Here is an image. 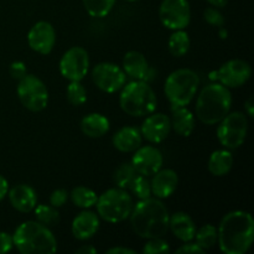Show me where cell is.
I'll use <instances>...</instances> for the list:
<instances>
[{"label": "cell", "mask_w": 254, "mask_h": 254, "mask_svg": "<svg viewBox=\"0 0 254 254\" xmlns=\"http://www.w3.org/2000/svg\"><path fill=\"white\" fill-rule=\"evenodd\" d=\"M232 166L233 155L228 149L213 151L208 159V171L217 178L227 175L232 170Z\"/></svg>", "instance_id": "obj_25"}, {"label": "cell", "mask_w": 254, "mask_h": 254, "mask_svg": "<svg viewBox=\"0 0 254 254\" xmlns=\"http://www.w3.org/2000/svg\"><path fill=\"white\" fill-rule=\"evenodd\" d=\"M130 164L139 175L150 178L163 168L164 158L161 151L155 146L141 145L134 151Z\"/></svg>", "instance_id": "obj_14"}, {"label": "cell", "mask_w": 254, "mask_h": 254, "mask_svg": "<svg viewBox=\"0 0 254 254\" xmlns=\"http://www.w3.org/2000/svg\"><path fill=\"white\" fill-rule=\"evenodd\" d=\"M107 254H136V252L134 250H130V248H127V247H113V248H109L107 251Z\"/></svg>", "instance_id": "obj_41"}, {"label": "cell", "mask_w": 254, "mask_h": 254, "mask_svg": "<svg viewBox=\"0 0 254 254\" xmlns=\"http://www.w3.org/2000/svg\"><path fill=\"white\" fill-rule=\"evenodd\" d=\"M119 104L123 112L131 117H146L154 113L158 98L154 89L144 81H131L122 88Z\"/></svg>", "instance_id": "obj_5"}, {"label": "cell", "mask_w": 254, "mask_h": 254, "mask_svg": "<svg viewBox=\"0 0 254 254\" xmlns=\"http://www.w3.org/2000/svg\"><path fill=\"white\" fill-rule=\"evenodd\" d=\"M149 66L148 60L141 52L129 51L123 59V71L134 81H145Z\"/></svg>", "instance_id": "obj_22"}, {"label": "cell", "mask_w": 254, "mask_h": 254, "mask_svg": "<svg viewBox=\"0 0 254 254\" xmlns=\"http://www.w3.org/2000/svg\"><path fill=\"white\" fill-rule=\"evenodd\" d=\"M14 247L12 236L7 232H0V254L10 252Z\"/></svg>", "instance_id": "obj_39"}, {"label": "cell", "mask_w": 254, "mask_h": 254, "mask_svg": "<svg viewBox=\"0 0 254 254\" xmlns=\"http://www.w3.org/2000/svg\"><path fill=\"white\" fill-rule=\"evenodd\" d=\"M92 79L94 84L106 93H116L121 91L127 82V74L123 68L111 62H101L92 69Z\"/></svg>", "instance_id": "obj_12"}, {"label": "cell", "mask_w": 254, "mask_h": 254, "mask_svg": "<svg viewBox=\"0 0 254 254\" xmlns=\"http://www.w3.org/2000/svg\"><path fill=\"white\" fill-rule=\"evenodd\" d=\"M35 217L37 222L46 227L51 228L59 225L60 222V213L56 207L51 205H37L34 208Z\"/></svg>", "instance_id": "obj_30"}, {"label": "cell", "mask_w": 254, "mask_h": 254, "mask_svg": "<svg viewBox=\"0 0 254 254\" xmlns=\"http://www.w3.org/2000/svg\"><path fill=\"white\" fill-rule=\"evenodd\" d=\"M68 195L69 193L64 189H57L50 196V203L56 208L62 207L67 202V200H68Z\"/></svg>", "instance_id": "obj_36"}, {"label": "cell", "mask_w": 254, "mask_h": 254, "mask_svg": "<svg viewBox=\"0 0 254 254\" xmlns=\"http://www.w3.org/2000/svg\"><path fill=\"white\" fill-rule=\"evenodd\" d=\"M27 74L26 64L22 61H15L10 64V76L15 81H20Z\"/></svg>", "instance_id": "obj_37"}, {"label": "cell", "mask_w": 254, "mask_h": 254, "mask_svg": "<svg viewBox=\"0 0 254 254\" xmlns=\"http://www.w3.org/2000/svg\"><path fill=\"white\" fill-rule=\"evenodd\" d=\"M218 231V246L226 254H245L254 240V220L250 212L232 211L222 218Z\"/></svg>", "instance_id": "obj_1"}, {"label": "cell", "mask_w": 254, "mask_h": 254, "mask_svg": "<svg viewBox=\"0 0 254 254\" xmlns=\"http://www.w3.org/2000/svg\"><path fill=\"white\" fill-rule=\"evenodd\" d=\"M76 253L77 254H96L97 250L92 245H87V246H82V247H79L78 250H76Z\"/></svg>", "instance_id": "obj_43"}, {"label": "cell", "mask_w": 254, "mask_h": 254, "mask_svg": "<svg viewBox=\"0 0 254 254\" xmlns=\"http://www.w3.org/2000/svg\"><path fill=\"white\" fill-rule=\"evenodd\" d=\"M55 42H56V32L54 26L47 21L36 22L27 34V44L30 49L37 54H51Z\"/></svg>", "instance_id": "obj_15"}, {"label": "cell", "mask_w": 254, "mask_h": 254, "mask_svg": "<svg viewBox=\"0 0 254 254\" xmlns=\"http://www.w3.org/2000/svg\"><path fill=\"white\" fill-rule=\"evenodd\" d=\"M176 253L178 254H200L205 253V251L197 245V243L190 242H184V245L181 247H179L176 250Z\"/></svg>", "instance_id": "obj_38"}, {"label": "cell", "mask_w": 254, "mask_h": 254, "mask_svg": "<svg viewBox=\"0 0 254 254\" xmlns=\"http://www.w3.org/2000/svg\"><path fill=\"white\" fill-rule=\"evenodd\" d=\"M232 94L221 83H210L201 89L196 101V116L206 126L220 123L231 111Z\"/></svg>", "instance_id": "obj_3"}, {"label": "cell", "mask_w": 254, "mask_h": 254, "mask_svg": "<svg viewBox=\"0 0 254 254\" xmlns=\"http://www.w3.org/2000/svg\"><path fill=\"white\" fill-rule=\"evenodd\" d=\"M81 130L88 138H102L106 135L111 128L108 118L101 113H89L81 121Z\"/></svg>", "instance_id": "obj_24"}, {"label": "cell", "mask_w": 254, "mask_h": 254, "mask_svg": "<svg viewBox=\"0 0 254 254\" xmlns=\"http://www.w3.org/2000/svg\"><path fill=\"white\" fill-rule=\"evenodd\" d=\"M170 130V118L163 113H151L146 116L140 128L141 136L151 144H159L165 140Z\"/></svg>", "instance_id": "obj_16"}, {"label": "cell", "mask_w": 254, "mask_h": 254, "mask_svg": "<svg viewBox=\"0 0 254 254\" xmlns=\"http://www.w3.org/2000/svg\"><path fill=\"white\" fill-rule=\"evenodd\" d=\"M12 241L22 254H52L57 251V241L51 230L37 221L22 222L15 230Z\"/></svg>", "instance_id": "obj_4"}, {"label": "cell", "mask_w": 254, "mask_h": 254, "mask_svg": "<svg viewBox=\"0 0 254 254\" xmlns=\"http://www.w3.org/2000/svg\"><path fill=\"white\" fill-rule=\"evenodd\" d=\"M130 225L136 236L144 240L164 237L169 231V213L159 198L139 200L130 213Z\"/></svg>", "instance_id": "obj_2"}, {"label": "cell", "mask_w": 254, "mask_h": 254, "mask_svg": "<svg viewBox=\"0 0 254 254\" xmlns=\"http://www.w3.org/2000/svg\"><path fill=\"white\" fill-rule=\"evenodd\" d=\"M190 37L185 30H174L168 41V49L175 57H183L190 50Z\"/></svg>", "instance_id": "obj_26"}, {"label": "cell", "mask_w": 254, "mask_h": 254, "mask_svg": "<svg viewBox=\"0 0 254 254\" xmlns=\"http://www.w3.org/2000/svg\"><path fill=\"white\" fill-rule=\"evenodd\" d=\"M207 2L211 6H215L217 7V9H222V7H225L226 5L228 4V0H207Z\"/></svg>", "instance_id": "obj_44"}, {"label": "cell", "mask_w": 254, "mask_h": 254, "mask_svg": "<svg viewBox=\"0 0 254 254\" xmlns=\"http://www.w3.org/2000/svg\"><path fill=\"white\" fill-rule=\"evenodd\" d=\"M68 196L71 197L73 205L79 208H84V210L96 206L97 200H98L97 193L92 189L86 188V186H77L71 191Z\"/></svg>", "instance_id": "obj_27"}, {"label": "cell", "mask_w": 254, "mask_h": 254, "mask_svg": "<svg viewBox=\"0 0 254 254\" xmlns=\"http://www.w3.org/2000/svg\"><path fill=\"white\" fill-rule=\"evenodd\" d=\"M245 109L246 113H247L248 117H254V102H253V97H250L247 101L245 102Z\"/></svg>", "instance_id": "obj_42"}, {"label": "cell", "mask_w": 254, "mask_h": 254, "mask_svg": "<svg viewBox=\"0 0 254 254\" xmlns=\"http://www.w3.org/2000/svg\"><path fill=\"white\" fill-rule=\"evenodd\" d=\"M16 92L22 106L30 112H41L49 104L47 87L35 74L27 73L24 78L20 79Z\"/></svg>", "instance_id": "obj_9"}, {"label": "cell", "mask_w": 254, "mask_h": 254, "mask_svg": "<svg viewBox=\"0 0 254 254\" xmlns=\"http://www.w3.org/2000/svg\"><path fill=\"white\" fill-rule=\"evenodd\" d=\"M159 17L166 29L185 30L191 21L190 2L189 0H163Z\"/></svg>", "instance_id": "obj_10"}, {"label": "cell", "mask_w": 254, "mask_h": 254, "mask_svg": "<svg viewBox=\"0 0 254 254\" xmlns=\"http://www.w3.org/2000/svg\"><path fill=\"white\" fill-rule=\"evenodd\" d=\"M143 144L140 130L135 127H123L113 136V145L122 153H134Z\"/></svg>", "instance_id": "obj_21"}, {"label": "cell", "mask_w": 254, "mask_h": 254, "mask_svg": "<svg viewBox=\"0 0 254 254\" xmlns=\"http://www.w3.org/2000/svg\"><path fill=\"white\" fill-rule=\"evenodd\" d=\"M96 207L102 220L109 223H119L129 218L134 207V201L128 191L114 188L104 191L99 196Z\"/></svg>", "instance_id": "obj_7"}, {"label": "cell", "mask_w": 254, "mask_h": 254, "mask_svg": "<svg viewBox=\"0 0 254 254\" xmlns=\"http://www.w3.org/2000/svg\"><path fill=\"white\" fill-rule=\"evenodd\" d=\"M215 76V78L227 88H238L251 78L252 67L245 60H230L220 67Z\"/></svg>", "instance_id": "obj_13"}, {"label": "cell", "mask_w": 254, "mask_h": 254, "mask_svg": "<svg viewBox=\"0 0 254 254\" xmlns=\"http://www.w3.org/2000/svg\"><path fill=\"white\" fill-rule=\"evenodd\" d=\"M126 1H129V2H135V1H139V0H126Z\"/></svg>", "instance_id": "obj_45"}, {"label": "cell", "mask_w": 254, "mask_h": 254, "mask_svg": "<svg viewBox=\"0 0 254 254\" xmlns=\"http://www.w3.org/2000/svg\"><path fill=\"white\" fill-rule=\"evenodd\" d=\"M171 109H173L170 118L171 129H174L178 135L184 136V138L190 136L196 126L195 116L192 112L186 107H175Z\"/></svg>", "instance_id": "obj_23"}, {"label": "cell", "mask_w": 254, "mask_h": 254, "mask_svg": "<svg viewBox=\"0 0 254 254\" xmlns=\"http://www.w3.org/2000/svg\"><path fill=\"white\" fill-rule=\"evenodd\" d=\"M169 230L181 242H190L195 238L196 225L186 212H175L169 218Z\"/></svg>", "instance_id": "obj_20"}, {"label": "cell", "mask_w": 254, "mask_h": 254, "mask_svg": "<svg viewBox=\"0 0 254 254\" xmlns=\"http://www.w3.org/2000/svg\"><path fill=\"white\" fill-rule=\"evenodd\" d=\"M144 254H166L170 253V246L163 240V237L159 238H151L148 240L146 245L143 248Z\"/></svg>", "instance_id": "obj_34"}, {"label": "cell", "mask_w": 254, "mask_h": 254, "mask_svg": "<svg viewBox=\"0 0 254 254\" xmlns=\"http://www.w3.org/2000/svg\"><path fill=\"white\" fill-rule=\"evenodd\" d=\"M131 193L135 196L139 200H145V198L151 197V185L150 181L146 176L138 175L131 184L130 189H129Z\"/></svg>", "instance_id": "obj_33"}, {"label": "cell", "mask_w": 254, "mask_h": 254, "mask_svg": "<svg viewBox=\"0 0 254 254\" xmlns=\"http://www.w3.org/2000/svg\"><path fill=\"white\" fill-rule=\"evenodd\" d=\"M99 226H101V222H99L98 215L92 211H83L78 213L72 221L71 231L76 240L88 241L97 235Z\"/></svg>", "instance_id": "obj_18"}, {"label": "cell", "mask_w": 254, "mask_h": 254, "mask_svg": "<svg viewBox=\"0 0 254 254\" xmlns=\"http://www.w3.org/2000/svg\"><path fill=\"white\" fill-rule=\"evenodd\" d=\"M139 174L136 173L135 169L133 168L131 164L123 163L116 169V171H114L113 180L118 188L128 191L129 189H130L131 184L134 183V180H135V178Z\"/></svg>", "instance_id": "obj_28"}, {"label": "cell", "mask_w": 254, "mask_h": 254, "mask_svg": "<svg viewBox=\"0 0 254 254\" xmlns=\"http://www.w3.org/2000/svg\"><path fill=\"white\" fill-rule=\"evenodd\" d=\"M196 243L202 248L203 251L211 250L212 247H215L217 245L218 241V231L217 227L210 225H203L200 230H196L195 235Z\"/></svg>", "instance_id": "obj_29"}, {"label": "cell", "mask_w": 254, "mask_h": 254, "mask_svg": "<svg viewBox=\"0 0 254 254\" xmlns=\"http://www.w3.org/2000/svg\"><path fill=\"white\" fill-rule=\"evenodd\" d=\"M66 96L72 106H82L87 102V91L79 81H72L67 86Z\"/></svg>", "instance_id": "obj_32"}, {"label": "cell", "mask_w": 254, "mask_h": 254, "mask_svg": "<svg viewBox=\"0 0 254 254\" xmlns=\"http://www.w3.org/2000/svg\"><path fill=\"white\" fill-rule=\"evenodd\" d=\"M150 185L151 193H154L156 198H159V200L168 198L178 189L179 176L176 174V171H174L173 169L161 168L158 173H155L153 175Z\"/></svg>", "instance_id": "obj_17"}, {"label": "cell", "mask_w": 254, "mask_h": 254, "mask_svg": "<svg viewBox=\"0 0 254 254\" xmlns=\"http://www.w3.org/2000/svg\"><path fill=\"white\" fill-rule=\"evenodd\" d=\"M117 0H83L86 11L93 17H106L113 9Z\"/></svg>", "instance_id": "obj_31"}, {"label": "cell", "mask_w": 254, "mask_h": 254, "mask_svg": "<svg viewBox=\"0 0 254 254\" xmlns=\"http://www.w3.org/2000/svg\"><path fill=\"white\" fill-rule=\"evenodd\" d=\"M7 196L12 207L19 212H31L37 205L36 191L26 184H19L11 188L7 191Z\"/></svg>", "instance_id": "obj_19"}, {"label": "cell", "mask_w": 254, "mask_h": 254, "mask_svg": "<svg viewBox=\"0 0 254 254\" xmlns=\"http://www.w3.org/2000/svg\"><path fill=\"white\" fill-rule=\"evenodd\" d=\"M200 86L197 73L190 68H179L168 76L164 92L171 108L186 107L192 102Z\"/></svg>", "instance_id": "obj_6"}, {"label": "cell", "mask_w": 254, "mask_h": 254, "mask_svg": "<svg viewBox=\"0 0 254 254\" xmlns=\"http://www.w3.org/2000/svg\"><path fill=\"white\" fill-rule=\"evenodd\" d=\"M89 69L88 52L81 46H73L67 50L60 60V72L69 82H81Z\"/></svg>", "instance_id": "obj_11"}, {"label": "cell", "mask_w": 254, "mask_h": 254, "mask_svg": "<svg viewBox=\"0 0 254 254\" xmlns=\"http://www.w3.org/2000/svg\"><path fill=\"white\" fill-rule=\"evenodd\" d=\"M7 191H9V183L2 175H0V202L6 197Z\"/></svg>", "instance_id": "obj_40"}, {"label": "cell", "mask_w": 254, "mask_h": 254, "mask_svg": "<svg viewBox=\"0 0 254 254\" xmlns=\"http://www.w3.org/2000/svg\"><path fill=\"white\" fill-rule=\"evenodd\" d=\"M203 19L206 20L207 24L216 27H222L225 25V17H223L222 12L215 6H208L203 11Z\"/></svg>", "instance_id": "obj_35"}, {"label": "cell", "mask_w": 254, "mask_h": 254, "mask_svg": "<svg viewBox=\"0 0 254 254\" xmlns=\"http://www.w3.org/2000/svg\"><path fill=\"white\" fill-rule=\"evenodd\" d=\"M217 124V139L225 149H237L245 143L248 131V119L245 113L230 112Z\"/></svg>", "instance_id": "obj_8"}]
</instances>
